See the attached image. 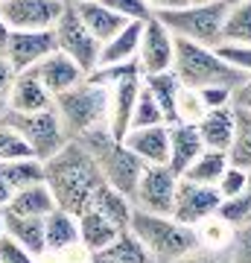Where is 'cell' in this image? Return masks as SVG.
Returning a JSON list of instances; mask_svg holds the SVG:
<instances>
[{
	"label": "cell",
	"instance_id": "6da1fadb",
	"mask_svg": "<svg viewBox=\"0 0 251 263\" xmlns=\"http://www.w3.org/2000/svg\"><path fill=\"white\" fill-rule=\"evenodd\" d=\"M44 184L56 199V208L79 216L91 208L93 193L103 184V173L82 143L67 141L53 158L44 161Z\"/></svg>",
	"mask_w": 251,
	"mask_h": 263
},
{
	"label": "cell",
	"instance_id": "7a4b0ae2",
	"mask_svg": "<svg viewBox=\"0 0 251 263\" xmlns=\"http://www.w3.org/2000/svg\"><path fill=\"white\" fill-rule=\"evenodd\" d=\"M129 231L146 246L158 263H172L184 257L187 252H193L196 246H202V237L196 228L184 226L167 214H146L138 208L131 211Z\"/></svg>",
	"mask_w": 251,
	"mask_h": 263
},
{
	"label": "cell",
	"instance_id": "3957f363",
	"mask_svg": "<svg viewBox=\"0 0 251 263\" xmlns=\"http://www.w3.org/2000/svg\"><path fill=\"white\" fill-rule=\"evenodd\" d=\"M59 120L65 126L67 138L76 141L93 129L108 126V108H111V88L105 85H93L88 79H82L79 85H73L70 91L59 94L53 100Z\"/></svg>",
	"mask_w": 251,
	"mask_h": 263
},
{
	"label": "cell",
	"instance_id": "277c9868",
	"mask_svg": "<svg viewBox=\"0 0 251 263\" xmlns=\"http://www.w3.org/2000/svg\"><path fill=\"white\" fill-rule=\"evenodd\" d=\"M76 141L93 155V161H96V167H100V173H103L105 184L117 187L120 193H126V196L131 199V193H134V187H138L140 173H143L146 164H143L120 138H114L108 126L88 132V135L76 138Z\"/></svg>",
	"mask_w": 251,
	"mask_h": 263
},
{
	"label": "cell",
	"instance_id": "5b68a950",
	"mask_svg": "<svg viewBox=\"0 0 251 263\" xmlns=\"http://www.w3.org/2000/svg\"><path fill=\"white\" fill-rule=\"evenodd\" d=\"M172 73L178 76V82L187 88H207V85H237L245 79L242 70L225 62L216 47H205V44H193V41H181L176 38V62H172Z\"/></svg>",
	"mask_w": 251,
	"mask_h": 263
},
{
	"label": "cell",
	"instance_id": "8992f818",
	"mask_svg": "<svg viewBox=\"0 0 251 263\" xmlns=\"http://www.w3.org/2000/svg\"><path fill=\"white\" fill-rule=\"evenodd\" d=\"M225 9L228 6H225L222 0H214V3H184V6L155 12V15L181 41H193V44H205V47H219L222 44Z\"/></svg>",
	"mask_w": 251,
	"mask_h": 263
},
{
	"label": "cell",
	"instance_id": "52a82bcc",
	"mask_svg": "<svg viewBox=\"0 0 251 263\" xmlns=\"http://www.w3.org/2000/svg\"><path fill=\"white\" fill-rule=\"evenodd\" d=\"M3 123H6L9 129L18 132L21 138H24V143L32 149V155H35L38 161L53 158V155L70 141L67 132H65V126H62V120H59L56 108H44V111H32V114L6 111Z\"/></svg>",
	"mask_w": 251,
	"mask_h": 263
},
{
	"label": "cell",
	"instance_id": "ba28073f",
	"mask_svg": "<svg viewBox=\"0 0 251 263\" xmlns=\"http://www.w3.org/2000/svg\"><path fill=\"white\" fill-rule=\"evenodd\" d=\"M53 32H56V47L62 50L65 56L73 59L76 65L85 70V76L100 65V47H103V44L88 32L82 18L76 15L73 3H65V12L59 15Z\"/></svg>",
	"mask_w": 251,
	"mask_h": 263
},
{
	"label": "cell",
	"instance_id": "9c48e42d",
	"mask_svg": "<svg viewBox=\"0 0 251 263\" xmlns=\"http://www.w3.org/2000/svg\"><path fill=\"white\" fill-rule=\"evenodd\" d=\"M178 176L167 164H146L138 179V187L131 193V205L146 214L172 216V199H176Z\"/></svg>",
	"mask_w": 251,
	"mask_h": 263
},
{
	"label": "cell",
	"instance_id": "30bf717a",
	"mask_svg": "<svg viewBox=\"0 0 251 263\" xmlns=\"http://www.w3.org/2000/svg\"><path fill=\"white\" fill-rule=\"evenodd\" d=\"M225 199L210 184H196L190 179H178L176 199H172V219L190 228H199L207 219H216Z\"/></svg>",
	"mask_w": 251,
	"mask_h": 263
},
{
	"label": "cell",
	"instance_id": "8fae6325",
	"mask_svg": "<svg viewBox=\"0 0 251 263\" xmlns=\"http://www.w3.org/2000/svg\"><path fill=\"white\" fill-rule=\"evenodd\" d=\"M138 62L143 76L146 73H164L172 70L176 62V35L161 24L158 15H152L149 21H143L140 29V47H138Z\"/></svg>",
	"mask_w": 251,
	"mask_h": 263
},
{
	"label": "cell",
	"instance_id": "7c38bea8",
	"mask_svg": "<svg viewBox=\"0 0 251 263\" xmlns=\"http://www.w3.org/2000/svg\"><path fill=\"white\" fill-rule=\"evenodd\" d=\"M59 47L53 29H12L3 56L15 73H24V70H32L41 59H47Z\"/></svg>",
	"mask_w": 251,
	"mask_h": 263
},
{
	"label": "cell",
	"instance_id": "4fadbf2b",
	"mask_svg": "<svg viewBox=\"0 0 251 263\" xmlns=\"http://www.w3.org/2000/svg\"><path fill=\"white\" fill-rule=\"evenodd\" d=\"M67 0H3L0 15L9 29H53Z\"/></svg>",
	"mask_w": 251,
	"mask_h": 263
},
{
	"label": "cell",
	"instance_id": "5bb4252c",
	"mask_svg": "<svg viewBox=\"0 0 251 263\" xmlns=\"http://www.w3.org/2000/svg\"><path fill=\"white\" fill-rule=\"evenodd\" d=\"M32 73H35L38 79H41V85L53 94V100H56L59 94L70 91L73 85H79L85 79V70L76 65L70 56H65L62 50L50 53L47 59H41V62L32 67Z\"/></svg>",
	"mask_w": 251,
	"mask_h": 263
},
{
	"label": "cell",
	"instance_id": "9a60e30c",
	"mask_svg": "<svg viewBox=\"0 0 251 263\" xmlns=\"http://www.w3.org/2000/svg\"><path fill=\"white\" fill-rule=\"evenodd\" d=\"M123 143L138 155L143 164H167L169 158V126L158 123V126H140V129H129Z\"/></svg>",
	"mask_w": 251,
	"mask_h": 263
},
{
	"label": "cell",
	"instance_id": "2e32d148",
	"mask_svg": "<svg viewBox=\"0 0 251 263\" xmlns=\"http://www.w3.org/2000/svg\"><path fill=\"white\" fill-rule=\"evenodd\" d=\"M6 103H9V111L32 114V111L53 108V94L41 85V79L32 70H24V73H15V79H12Z\"/></svg>",
	"mask_w": 251,
	"mask_h": 263
},
{
	"label": "cell",
	"instance_id": "e0dca14e",
	"mask_svg": "<svg viewBox=\"0 0 251 263\" xmlns=\"http://www.w3.org/2000/svg\"><path fill=\"white\" fill-rule=\"evenodd\" d=\"M205 149V143L199 138V129L196 123H172L169 126V158L167 167L176 173L178 179L184 176V170L193 164Z\"/></svg>",
	"mask_w": 251,
	"mask_h": 263
},
{
	"label": "cell",
	"instance_id": "ac0fdd59",
	"mask_svg": "<svg viewBox=\"0 0 251 263\" xmlns=\"http://www.w3.org/2000/svg\"><path fill=\"white\" fill-rule=\"evenodd\" d=\"M140 85H143V76L138 79H126V82H117L111 88V108H108V129H111L114 138H126V132L131 129V114H134V103H138Z\"/></svg>",
	"mask_w": 251,
	"mask_h": 263
},
{
	"label": "cell",
	"instance_id": "d6986e66",
	"mask_svg": "<svg viewBox=\"0 0 251 263\" xmlns=\"http://www.w3.org/2000/svg\"><path fill=\"white\" fill-rule=\"evenodd\" d=\"M76 15L82 18V24L88 27V32H91L100 44H105L111 35H117L129 21L120 18L117 12H111L108 6H105L103 0H79V3H73Z\"/></svg>",
	"mask_w": 251,
	"mask_h": 263
},
{
	"label": "cell",
	"instance_id": "ffe728a7",
	"mask_svg": "<svg viewBox=\"0 0 251 263\" xmlns=\"http://www.w3.org/2000/svg\"><path fill=\"white\" fill-rule=\"evenodd\" d=\"M196 129H199V138L205 143V149L228 152L234 141V105L207 108L205 117L196 123Z\"/></svg>",
	"mask_w": 251,
	"mask_h": 263
},
{
	"label": "cell",
	"instance_id": "44dd1931",
	"mask_svg": "<svg viewBox=\"0 0 251 263\" xmlns=\"http://www.w3.org/2000/svg\"><path fill=\"white\" fill-rule=\"evenodd\" d=\"M3 228L12 240H18L29 254H44L47 240H44V216H21L12 211H3Z\"/></svg>",
	"mask_w": 251,
	"mask_h": 263
},
{
	"label": "cell",
	"instance_id": "7402d4cb",
	"mask_svg": "<svg viewBox=\"0 0 251 263\" xmlns=\"http://www.w3.org/2000/svg\"><path fill=\"white\" fill-rule=\"evenodd\" d=\"M44 240L47 252H65L70 246L79 243V219L76 214L65 211V208H53L44 216Z\"/></svg>",
	"mask_w": 251,
	"mask_h": 263
},
{
	"label": "cell",
	"instance_id": "603a6c76",
	"mask_svg": "<svg viewBox=\"0 0 251 263\" xmlns=\"http://www.w3.org/2000/svg\"><path fill=\"white\" fill-rule=\"evenodd\" d=\"M76 219H79V243H82L88 252H103L105 246L120 234V228L114 226L111 219H105L96 208L82 211Z\"/></svg>",
	"mask_w": 251,
	"mask_h": 263
},
{
	"label": "cell",
	"instance_id": "cb8c5ba5",
	"mask_svg": "<svg viewBox=\"0 0 251 263\" xmlns=\"http://www.w3.org/2000/svg\"><path fill=\"white\" fill-rule=\"evenodd\" d=\"M53 208H56V199H53L50 187H47L44 181H38V184L15 190L9 205L3 208V211H12V214H21V216H47Z\"/></svg>",
	"mask_w": 251,
	"mask_h": 263
},
{
	"label": "cell",
	"instance_id": "d4e9b609",
	"mask_svg": "<svg viewBox=\"0 0 251 263\" xmlns=\"http://www.w3.org/2000/svg\"><path fill=\"white\" fill-rule=\"evenodd\" d=\"M140 29L143 24L138 21H129L126 27L111 35L100 47V65H117V62H129V59H138V47H140Z\"/></svg>",
	"mask_w": 251,
	"mask_h": 263
},
{
	"label": "cell",
	"instance_id": "484cf974",
	"mask_svg": "<svg viewBox=\"0 0 251 263\" xmlns=\"http://www.w3.org/2000/svg\"><path fill=\"white\" fill-rule=\"evenodd\" d=\"M91 208H96L100 214L105 216V219H111L114 226L120 228V231H126L131 222V211H134V205H131V199L126 196V193H120L117 187H111V184H100V190L93 193V202Z\"/></svg>",
	"mask_w": 251,
	"mask_h": 263
},
{
	"label": "cell",
	"instance_id": "4316f807",
	"mask_svg": "<svg viewBox=\"0 0 251 263\" xmlns=\"http://www.w3.org/2000/svg\"><path fill=\"white\" fill-rule=\"evenodd\" d=\"M143 85H146L152 97L158 100L161 111H164V120L167 126L178 123V111H176V103H178V91H181V82L172 70H164V73H146L143 76Z\"/></svg>",
	"mask_w": 251,
	"mask_h": 263
},
{
	"label": "cell",
	"instance_id": "83f0119b",
	"mask_svg": "<svg viewBox=\"0 0 251 263\" xmlns=\"http://www.w3.org/2000/svg\"><path fill=\"white\" fill-rule=\"evenodd\" d=\"M228 164H231L228 152L202 149V155L184 170L181 179H190V181H196V184H210V187H216V181H219V176L228 170Z\"/></svg>",
	"mask_w": 251,
	"mask_h": 263
},
{
	"label": "cell",
	"instance_id": "f1b7e54d",
	"mask_svg": "<svg viewBox=\"0 0 251 263\" xmlns=\"http://www.w3.org/2000/svg\"><path fill=\"white\" fill-rule=\"evenodd\" d=\"M0 176L9 184L12 190L29 187L44 181V161L38 158H12V161H0Z\"/></svg>",
	"mask_w": 251,
	"mask_h": 263
},
{
	"label": "cell",
	"instance_id": "f546056e",
	"mask_svg": "<svg viewBox=\"0 0 251 263\" xmlns=\"http://www.w3.org/2000/svg\"><path fill=\"white\" fill-rule=\"evenodd\" d=\"M231 164L242 170H251V111L234 105V141L228 149Z\"/></svg>",
	"mask_w": 251,
	"mask_h": 263
},
{
	"label": "cell",
	"instance_id": "4dcf8cb0",
	"mask_svg": "<svg viewBox=\"0 0 251 263\" xmlns=\"http://www.w3.org/2000/svg\"><path fill=\"white\" fill-rule=\"evenodd\" d=\"M222 44H242V47H251V0L225 9Z\"/></svg>",
	"mask_w": 251,
	"mask_h": 263
},
{
	"label": "cell",
	"instance_id": "1f68e13d",
	"mask_svg": "<svg viewBox=\"0 0 251 263\" xmlns=\"http://www.w3.org/2000/svg\"><path fill=\"white\" fill-rule=\"evenodd\" d=\"M103 252L108 254L114 263H158L155 257H152V252L140 243L138 237L131 234L129 228H126V231H120L111 243L105 246Z\"/></svg>",
	"mask_w": 251,
	"mask_h": 263
},
{
	"label": "cell",
	"instance_id": "d6a6232c",
	"mask_svg": "<svg viewBox=\"0 0 251 263\" xmlns=\"http://www.w3.org/2000/svg\"><path fill=\"white\" fill-rule=\"evenodd\" d=\"M143 76L138 59H129V62H117V65H96L91 73L85 76L88 82L93 85H105V88H114L117 82H126V79H138Z\"/></svg>",
	"mask_w": 251,
	"mask_h": 263
},
{
	"label": "cell",
	"instance_id": "836d02e7",
	"mask_svg": "<svg viewBox=\"0 0 251 263\" xmlns=\"http://www.w3.org/2000/svg\"><path fill=\"white\" fill-rule=\"evenodd\" d=\"M219 219H222L225 226H242V222H248L251 219V170H248V181H245V187L237 193L234 199H225L222 208H219Z\"/></svg>",
	"mask_w": 251,
	"mask_h": 263
},
{
	"label": "cell",
	"instance_id": "e575fe53",
	"mask_svg": "<svg viewBox=\"0 0 251 263\" xmlns=\"http://www.w3.org/2000/svg\"><path fill=\"white\" fill-rule=\"evenodd\" d=\"M158 123H167L164 120V111H161L158 100L152 97L146 85H140V94H138V103H134V114H131V129H140V126H158Z\"/></svg>",
	"mask_w": 251,
	"mask_h": 263
},
{
	"label": "cell",
	"instance_id": "d590c367",
	"mask_svg": "<svg viewBox=\"0 0 251 263\" xmlns=\"http://www.w3.org/2000/svg\"><path fill=\"white\" fill-rule=\"evenodd\" d=\"M176 111H178V123H199L205 117V103H202V97L196 88H187L181 85V91H178V103H176Z\"/></svg>",
	"mask_w": 251,
	"mask_h": 263
},
{
	"label": "cell",
	"instance_id": "8d00e7d4",
	"mask_svg": "<svg viewBox=\"0 0 251 263\" xmlns=\"http://www.w3.org/2000/svg\"><path fill=\"white\" fill-rule=\"evenodd\" d=\"M12 158H35V155L18 132L0 120V161H12Z\"/></svg>",
	"mask_w": 251,
	"mask_h": 263
},
{
	"label": "cell",
	"instance_id": "74e56055",
	"mask_svg": "<svg viewBox=\"0 0 251 263\" xmlns=\"http://www.w3.org/2000/svg\"><path fill=\"white\" fill-rule=\"evenodd\" d=\"M103 3H105L111 12H117L120 18L138 21V24H143V21H149L152 15H155V9L149 6L146 0H103Z\"/></svg>",
	"mask_w": 251,
	"mask_h": 263
},
{
	"label": "cell",
	"instance_id": "f35d334b",
	"mask_svg": "<svg viewBox=\"0 0 251 263\" xmlns=\"http://www.w3.org/2000/svg\"><path fill=\"white\" fill-rule=\"evenodd\" d=\"M228 252L234 263H251V219L234 228L231 240H228Z\"/></svg>",
	"mask_w": 251,
	"mask_h": 263
},
{
	"label": "cell",
	"instance_id": "ab89813d",
	"mask_svg": "<svg viewBox=\"0 0 251 263\" xmlns=\"http://www.w3.org/2000/svg\"><path fill=\"white\" fill-rule=\"evenodd\" d=\"M245 181H248V170L237 167V164H228V170H225L222 176H219V181H216V190H219L222 199H234L242 187H245Z\"/></svg>",
	"mask_w": 251,
	"mask_h": 263
},
{
	"label": "cell",
	"instance_id": "60d3db41",
	"mask_svg": "<svg viewBox=\"0 0 251 263\" xmlns=\"http://www.w3.org/2000/svg\"><path fill=\"white\" fill-rule=\"evenodd\" d=\"M172 263H234L228 246H216V249H207V246H196L193 252H187L184 257H178Z\"/></svg>",
	"mask_w": 251,
	"mask_h": 263
},
{
	"label": "cell",
	"instance_id": "b9f144b4",
	"mask_svg": "<svg viewBox=\"0 0 251 263\" xmlns=\"http://www.w3.org/2000/svg\"><path fill=\"white\" fill-rule=\"evenodd\" d=\"M0 263H35V254H29L9 234H0Z\"/></svg>",
	"mask_w": 251,
	"mask_h": 263
},
{
	"label": "cell",
	"instance_id": "7bdbcfd3",
	"mask_svg": "<svg viewBox=\"0 0 251 263\" xmlns=\"http://www.w3.org/2000/svg\"><path fill=\"white\" fill-rule=\"evenodd\" d=\"M216 50H219V56L225 62H231L237 70L251 76V47H242V44H219Z\"/></svg>",
	"mask_w": 251,
	"mask_h": 263
},
{
	"label": "cell",
	"instance_id": "ee69618b",
	"mask_svg": "<svg viewBox=\"0 0 251 263\" xmlns=\"http://www.w3.org/2000/svg\"><path fill=\"white\" fill-rule=\"evenodd\" d=\"M205 108H222V105H234V88L228 85H207V88H196Z\"/></svg>",
	"mask_w": 251,
	"mask_h": 263
},
{
	"label": "cell",
	"instance_id": "f6af8a7d",
	"mask_svg": "<svg viewBox=\"0 0 251 263\" xmlns=\"http://www.w3.org/2000/svg\"><path fill=\"white\" fill-rule=\"evenodd\" d=\"M234 105H240V108H248L251 111V76H245V79L234 88Z\"/></svg>",
	"mask_w": 251,
	"mask_h": 263
},
{
	"label": "cell",
	"instance_id": "bcb514c9",
	"mask_svg": "<svg viewBox=\"0 0 251 263\" xmlns=\"http://www.w3.org/2000/svg\"><path fill=\"white\" fill-rule=\"evenodd\" d=\"M12 79H15V70H12V65L6 62V56L0 53V97H6V94H9Z\"/></svg>",
	"mask_w": 251,
	"mask_h": 263
},
{
	"label": "cell",
	"instance_id": "7dc6e473",
	"mask_svg": "<svg viewBox=\"0 0 251 263\" xmlns=\"http://www.w3.org/2000/svg\"><path fill=\"white\" fill-rule=\"evenodd\" d=\"M149 6L155 12H164V9H176V6H184V3H190V0H146Z\"/></svg>",
	"mask_w": 251,
	"mask_h": 263
},
{
	"label": "cell",
	"instance_id": "c3c4849f",
	"mask_svg": "<svg viewBox=\"0 0 251 263\" xmlns=\"http://www.w3.org/2000/svg\"><path fill=\"white\" fill-rule=\"evenodd\" d=\"M12 193H15V190H12L9 184H6V181H3V176H0V211H3V208L9 205Z\"/></svg>",
	"mask_w": 251,
	"mask_h": 263
},
{
	"label": "cell",
	"instance_id": "681fc988",
	"mask_svg": "<svg viewBox=\"0 0 251 263\" xmlns=\"http://www.w3.org/2000/svg\"><path fill=\"white\" fill-rule=\"evenodd\" d=\"M9 32H12V29L6 27V21H3V15H0V53L6 50V41H9Z\"/></svg>",
	"mask_w": 251,
	"mask_h": 263
},
{
	"label": "cell",
	"instance_id": "f907efd6",
	"mask_svg": "<svg viewBox=\"0 0 251 263\" xmlns=\"http://www.w3.org/2000/svg\"><path fill=\"white\" fill-rule=\"evenodd\" d=\"M91 263H114L105 252H91Z\"/></svg>",
	"mask_w": 251,
	"mask_h": 263
},
{
	"label": "cell",
	"instance_id": "816d5d0a",
	"mask_svg": "<svg viewBox=\"0 0 251 263\" xmlns=\"http://www.w3.org/2000/svg\"><path fill=\"white\" fill-rule=\"evenodd\" d=\"M6 111H9V103H6V97H0V120L6 117Z\"/></svg>",
	"mask_w": 251,
	"mask_h": 263
},
{
	"label": "cell",
	"instance_id": "f5cc1de1",
	"mask_svg": "<svg viewBox=\"0 0 251 263\" xmlns=\"http://www.w3.org/2000/svg\"><path fill=\"white\" fill-rule=\"evenodd\" d=\"M225 6H237V3H248V0H222Z\"/></svg>",
	"mask_w": 251,
	"mask_h": 263
},
{
	"label": "cell",
	"instance_id": "db71d44e",
	"mask_svg": "<svg viewBox=\"0 0 251 263\" xmlns=\"http://www.w3.org/2000/svg\"><path fill=\"white\" fill-rule=\"evenodd\" d=\"M0 234H6V228H3V211H0Z\"/></svg>",
	"mask_w": 251,
	"mask_h": 263
},
{
	"label": "cell",
	"instance_id": "11a10c76",
	"mask_svg": "<svg viewBox=\"0 0 251 263\" xmlns=\"http://www.w3.org/2000/svg\"><path fill=\"white\" fill-rule=\"evenodd\" d=\"M190 3H214V0H190Z\"/></svg>",
	"mask_w": 251,
	"mask_h": 263
},
{
	"label": "cell",
	"instance_id": "9f6ffc18",
	"mask_svg": "<svg viewBox=\"0 0 251 263\" xmlns=\"http://www.w3.org/2000/svg\"><path fill=\"white\" fill-rule=\"evenodd\" d=\"M67 3H79V0H67Z\"/></svg>",
	"mask_w": 251,
	"mask_h": 263
},
{
	"label": "cell",
	"instance_id": "6f0895ef",
	"mask_svg": "<svg viewBox=\"0 0 251 263\" xmlns=\"http://www.w3.org/2000/svg\"><path fill=\"white\" fill-rule=\"evenodd\" d=\"M0 3H3V0H0Z\"/></svg>",
	"mask_w": 251,
	"mask_h": 263
}]
</instances>
